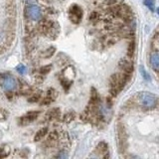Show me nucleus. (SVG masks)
I'll return each instance as SVG.
<instances>
[{
	"label": "nucleus",
	"instance_id": "1",
	"mask_svg": "<svg viewBox=\"0 0 159 159\" xmlns=\"http://www.w3.org/2000/svg\"><path fill=\"white\" fill-rule=\"evenodd\" d=\"M131 75H128L125 73H116L111 75L108 81L109 87V96L111 98H116L117 94L120 93L123 88L125 87L128 81H130Z\"/></svg>",
	"mask_w": 159,
	"mask_h": 159
},
{
	"label": "nucleus",
	"instance_id": "2",
	"mask_svg": "<svg viewBox=\"0 0 159 159\" xmlns=\"http://www.w3.org/2000/svg\"><path fill=\"white\" fill-rule=\"evenodd\" d=\"M135 103L145 111H150L157 106V98L149 92H141L135 94Z\"/></svg>",
	"mask_w": 159,
	"mask_h": 159
},
{
	"label": "nucleus",
	"instance_id": "3",
	"mask_svg": "<svg viewBox=\"0 0 159 159\" xmlns=\"http://www.w3.org/2000/svg\"><path fill=\"white\" fill-rule=\"evenodd\" d=\"M83 9L77 4L71 5V7L69 9V18L71 20V22L74 24H79L83 19Z\"/></svg>",
	"mask_w": 159,
	"mask_h": 159
},
{
	"label": "nucleus",
	"instance_id": "4",
	"mask_svg": "<svg viewBox=\"0 0 159 159\" xmlns=\"http://www.w3.org/2000/svg\"><path fill=\"white\" fill-rule=\"evenodd\" d=\"M116 134H117V142H118V147L120 152L124 151V149L126 148V142H127V133L124 126L122 124H117L116 128Z\"/></svg>",
	"mask_w": 159,
	"mask_h": 159
},
{
	"label": "nucleus",
	"instance_id": "5",
	"mask_svg": "<svg viewBox=\"0 0 159 159\" xmlns=\"http://www.w3.org/2000/svg\"><path fill=\"white\" fill-rule=\"evenodd\" d=\"M25 15L29 18L33 20V21H38L42 18V11L39 6L36 5H29L25 9Z\"/></svg>",
	"mask_w": 159,
	"mask_h": 159
},
{
	"label": "nucleus",
	"instance_id": "6",
	"mask_svg": "<svg viewBox=\"0 0 159 159\" xmlns=\"http://www.w3.org/2000/svg\"><path fill=\"white\" fill-rule=\"evenodd\" d=\"M1 84H2V88L7 92H12L17 87L16 80H15L12 76H5L2 79Z\"/></svg>",
	"mask_w": 159,
	"mask_h": 159
},
{
	"label": "nucleus",
	"instance_id": "7",
	"mask_svg": "<svg viewBox=\"0 0 159 159\" xmlns=\"http://www.w3.org/2000/svg\"><path fill=\"white\" fill-rule=\"evenodd\" d=\"M118 68L120 69V71L122 73H125L128 75H132V73H133V65L126 58H122L121 60H119Z\"/></svg>",
	"mask_w": 159,
	"mask_h": 159
},
{
	"label": "nucleus",
	"instance_id": "8",
	"mask_svg": "<svg viewBox=\"0 0 159 159\" xmlns=\"http://www.w3.org/2000/svg\"><path fill=\"white\" fill-rule=\"evenodd\" d=\"M39 114H40V111H29V112H27L26 114H25L24 116H22L21 118H20V123L24 124V125H25V124H28L30 122H32L39 116Z\"/></svg>",
	"mask_w": 159,
	"mask_h": 159
},
{
	"label": "nucleus",
	"instance_id": "9",
	"mask_svg": "<svg viewBox=\"0 0 159 159\" xmlns=\"http://www.w3.org/2000/svg\"><path fill=\"white\" fill-rule=\"evenodd\" d=\"M96 152L98 153V154H101V155H102L104 158L106 157H108V146H107V142H104V141H102V142H99L98 144V146L96 147Z\"/></svg>",
	"mask_w": 159,
	"mask_h": 159
},
{
	"label": "nucleus",
	"instance_id": "10",
	"mask_svg": "<svg viewBox=\"0 0 159 159\" xmlns=\"http://www.w3.org/2000/svg\"><path fill=\"white\" fill-rule=\"evenodd\" d=\"M149 61H150L151 68L155 70L156 72H159V53L153 52L150 55V60Z\"/></svg>",
	"mask_w": 159,
	"mask_h": 159
},
{
	"label": "nucleus",
	"instance_id": "11",
	"mask_svg": "<svg viewBox=\"0 0 159 159\" xmlns=\"http://www.w3.org/2000/svg\"><path fill=\"white\" fill-rule=\"evenodd\" d=\"M99 102H101V98H99V94H98V91L94 88H92L91 97H89V103L94 104V106H98Z\"/></svg>",
	"mask_w": 159,
	"mask_h": 159
},
{
	"label": "nucleus",
	"instance_id": "12",
	"mask_svg": "<svg viewBox=\"0 0 159 159\" xmlns=\"http://www.w3.org/2000/svg\"><path fill=\"white\" fill-rule=\"evenodd\" d=\"M129 42L127 45V57L128 58H132L135 54V47H136V43L134 38H130L128 39Z\"/></svg>",
	"mask_w": 159,
	"mask_h": 159
},
{
	"label": "nucleus",
	"instance_id": "13",
	"mask_svg": "<svg viewBox=\"0 0 159 159\" xmlns=\"http://www.w3.org/2000/svg\"><path fill=\"white\" fill-rule=\"evenodd\" d=\"M47 133H48V127H43V128H41L39 131H37L36 134H35L34 140L35 141H40L42 138H44L45 136L47 135Z\"/></svg>",
	"mask_w": 159,
	"mask_h": 159
},
{
	"label": "nucleus",
	"instance_id": "14",
	"mask_svg": "<svg viewBox=\"0 0 159 159\" xmlns=\"http://www.w3.org/2000/svg\"><path fill=\"white\" fill-rule=\"evenodd\" d=\"M75 118H76V112L71 111H68L66 114H65L64 117H63V120L65 122H71L74 120Z\"/></svg>",
	"mask_w": 159,
	"mask_h": 159
},
{
	"label": "nucleus",
	"instance_id": "15",
	"mask_svg": "<svg viewBox=\"0 0 159 159\" xmlns=\"http://www.w3.org/2000/svg\"><path fill=\"white\" fill-rule=\"evenodd\" d=\"M60 108H53L51 111H49L48 113V116L50 119H55V118H58L60 116Z\"/></svg>",
	"mask_w": 159,
	"mask_h": 159
},
{
	"label": "nucleus",
	"instance_id": "16",
	"mask_svg": "<svg viewBox=\"0 0 159 159\" xmlns=\"http://www.w3.org/2000/svg\"><path fill=\"white\" fill-rule=\"evenodd\" d=\"M139 71H140V74H141V76L144 80H146V81H150V76H149V74L146 72V70L144 69L142 66L139 67Z\"/></svg>",
	"mask_w": 159,
	"mask_h": 159
},
{
	"label": "nucleus",
	"instance_id": "17",
	"mask_svg": "<svg viewBox=\"0 0 159 159\" xmlns=\"http://www.w3.org/2000/svg\"><path fill=\"white\" fill-rule=\"evenodd\" d=\"M89 20L92 22H97L99 20V13L97 12V11H93L91 13V15L89 16Z\"/></svg>",
	"mask_w": 159,
	"mask_h": 159
},
{
	"label": "nucleus",
	"instance_id": "18",
	"mask_svg": "<svg viewBox=\"0 0 159 159\" xmlns=\"http://www.w3.org/2000/svg\"><path fill=\"white\" fill-rule=\"evenodd\" d=\"M143 3L145 6H147L149 9H150L151 11H154V3H155L154 0H144Z\"/></svg>",
	"mask_w": 159,
	"mask_h": 159
},
{
	"label": "nucleus",
	"instance_id": "19",
	"mask_svg": "<svg viewBox=\"0 0 159 159\" xmlns=\"http://www.w3.org/2000/svg\"><path fill=\"white\" fill-rule=\"evenodd\" d=\"M54 53H55V48L54 47H51V48H49L47 51L44 53V57L45 58H50V57L53 56Z\"/></svg>",
	"mask_w": 159,
	"mask_h": 159
},
{
	"label": "nucleus",
	"instance_id": "20",
	"mask_svg": "<svg viewBox=\"0 0 159 159\" xmlns=\"http://www.w3.org/2000/svg\"><path fill=\"white\" fill-rule=\"evenodd\" d=\"M16 70H17V71L20 73V74H25V73H26V67H25L24 66V65H19V66L16 68Z\"/></svg>",
	"mask_w": 159,
	"mask_h": 159
},
{
	"label": "nucleus",
	"instance_id": "21",
	"mask_svg": "<svg viewBox=\"0 0 159 159\" xmlns=\"http://www.w3.org/2000/svg\"><path fill=\"white\" fill-rule=\"evenodd\" d=\"M51 69H52V66H45V67H43V68H41V73H43V74H47V73H49L50 71H51Z\"/></svg>",
	"mask_w": 159,
	"mask_h": 159
},
{
	"label": "nucleus",
	"instance_id": "22",
	"mask_svg": "<svg viewBox=\"0 0 159 159\" xmlns=\"http://www.w3.org/2000/svg\"><path fill=\"white\" fill-rule=\"evenodd\" d=\"M57 157H59V158H67V157H68V155H67V154L65 153L64 151H61V153L58 154Z\"/></svg>",
	"mask_w": 159,
	"mask_h": 159
},
{
	"label": "nucleus",
	"instance_id": "23",
	"mask_svg": "<svg viewBox=\"0 0 159 159\" xmlns=\"http://www.w3.org/2000/svg\"><path fill=\"white\" fill-rule=\"evenodd\" d=\"M28 2H36V0H28Z\"/></svg>",
	"mask_w": 159,
	"mask_h": 159
},
{
	"label": "nucleus",
	"instance_id": "24",
	"mask_svg": "<svg viewBox=\"0 0 159 159\" xmlns=\"http://www.w3.org/2000/svg\"><path fill=\"white\" fill-rule=\"evenodd\" d=\"M156 12H157V14H158V15H159V7H158V8H157V10H156Z\"/></svg>",
	"mask_w": 159,
	"mask_h": 159
}]
</instances>
